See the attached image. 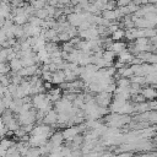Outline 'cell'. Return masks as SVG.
<instances>
[{"mask_svg":"<svg viewBox=\"0 0 157 157\" xmlns=\"http://www.w3.org/2000/svg\"><path fill=\"white\" fill-rule=\"evenodd\" d=\"M66 20L69 22V25L74 26V27H78L83 21H85V13L83 11L77 13V12H71L66 16Z\"/></svg>","mask_w":157,"mask_h":157,"instance_id":"obj_1","label":"cell"},{"mask_svg":"<svg viewBox=\"0 0 157 157\" xmlns=\"http://www.w3.org/2000/svg\"><path fill=\"white\" fill-rule=\"evenodd\" d=\"M110 94L112 93H109V92H105V91H102V92H99L98 94H97V97L94 98V102L99 105V107H108L109 104H110Z\"/></svg>","mask_w":157,"mask_h":157,"instance_id":"obj_2","label":"cell"},{"mask_svg":"<svg viewBox=\"0 0 157 157\" xmlns=\"http://www.w3.org/2000/svg\"><path fill=\"white\" fill-rule=\"evenodd\" d=\"M81 130H82V126H70V128H67V129H65L63 131V136H64V139L72 141L74 137L76 135H78V132Z\"/></svg>","mask_w":157,"mask_h":157,"instance_id":"obj_3","label":"cell"},{"mask_svg":"<svg viewBox=\"0 0 157 157\" xmlns=\"http://www.w3.org/2000/svg\"><path fill=\"white\" fill-rule=\"evenodd\" d=\"M58 121V112L56 110H53L50 109L43 118V123L47 124V125H53Z\"/></svg>","mask_w":157,"mask_h":157,"instance_id":"obj_4","label":"cell"},{"mask_svg":"<svg viewBox=\"0 0 157 157\" xmlns=\"http://www.w3.org/2000/svg\"><path fill=\"white\" fill-rule=\"evenodd\" d=\"M9 65H10L11 71H13V72H18V71L23 67L22 61H21L20 58H13V59H11V60L9 61Z\"/></svg>","mask_w":157,"mask_h":157,"instance_id":"obj_5","label":"cell"},{"mask_svg":"<svg viewBox=\"0 0 157 157\" xmlns=\"http://www.w3.org/2000/svg\"><path fill=\"white\" fill-rule=\"evenodd\" d=\"M53 83H56V85H61L63 82H65V74H64V70H58L55 72H53V80H52Z\"/></svg>","mask_w":157,"mask_h":157,"instance_id":"obj_6","label":"cell"},{"mask_svg":"<svg viewBox=\"0 0 157 157\" xmlns=\"http://www.w3.org/2000/svg\"><path fill=\"white\" fill-rule=\"evenodd\" d=\"M12 21L15 25H20V26H23L28 22V16L23 12V13H18V15H15L12 17Z\"/></svg>","mask_w":157,"mask_h":157,"instance_id":"obj_7","label":"cell"},{"mask_svg":"<svg viewBox=\"0 0 157 157\" xmlns=\"http://www.w3.org/2000/svg\"><path fill=\"white\" fill-rule=\"evenodd\" d=\"M109 50H113L115 54H119L120 52L125 50V44H124V43H121L120 40L114 42V43H112V45L109 47Z\"/></svg>","mask_w":157,"mask_h":157,"instance_id":"obj_8","label":"cell"},{"mask_svg":"<svg viewBox=\"0 0 157 157\" xmlns=\"http://www.w3.org/2000/svg\"><path fill=\"white\" fill-rule=\"evenodd\" d=\"M119 61L120 63H128V61H131L132 60V55H131V53L129 52V50H123V52H120L119 54Z\"/></svg>","mask_w":157,"mask_h":157,"instance_id":"obj_9","label":"cell"},{"mask_svg":"<svg viewBox=\"0 0 157 157\" xmlns=\"http://www.w3.org/2000/svg\"><path fill=\"white\" fill-rule=\"evenodd\" d=\"M102 17L108 20V21H113V20H117V15H115V11L114 10H103L102 11Z\"/></svg>","mask_w":157,"mask_h":157,"instance_id":"obj_10","label":"cell"},{"mask_svg":"<svg viewBox=\"0 0 157 157\" xmlns=\"http://www.w3.org/2000/svg\"><path fill=\"white\" fill-rule=\"evenodd\" d=\"M142 96H144L145 98L152 99V98H155V97L157 96V91H155L153 88H145V90L142 91Z\"/></svg>","mask_w":157,"mask_h":157,"instance_id":"obj_11","label":"cell"},{"mask_svg":"<svg viewBox=\"0 0 157 157\" xmlns=\"http://www.w3.org/2000/svg\"><path fill=\"white\" fill-rule=\"evenodd\" d=\"M34 16H37V17L40 18V20H45V18H48V11H47L45 7H43V9H38V10H36Z\"/></svg>","mask_w":157,"mask_h":157,"instance_id":"obj_12","label":"cell"},{"mask_svg":"<svg viewBox=\"0 0 157 157\" xmlns=\"http://www.w3.org/2000/svg\"><path fill=\"white\" fill-rule=\"evenodd\" d=\"M124 36H125V32H124L123 29L118 28L115 32H113V33H112V39H113V40H120Z\"/></svg>","mask_w":157,"mask_h":157,"instance_id":"obj_13","label":"cell"},{"mask_svg":"<svg viewBox=\"0 0 157 157\" xmlns=\"http://www.w3.org/2000/svg\"><path fill=\"white\" fill-rule=\"evenodd\" d=\"M10 70H11V69H10L9 63H6V61H0V75L9 74Z\"/></svg>","mask_w":157,"mask_h":157,"instance_id":"obj_14","label":"cell"},{"mask_svg":"<svg viewBox=\"0 0 157 157\" xmlns=\"http://www.w3.org/2000/svg\"><path fill=\"white\" fill-rule=\"evenodd\" d=\"M29 4H31L36 10L43 9V7H45V5H47V2H45V1H42V0H33V1H31Z\"/></svg>","mask_w":157,"mask_h":157,"instance_id":"obj_15","label":"cell"},{"mask_svg":"<svg viewBox=\"0 0 157 157\" xmlns=\"http://www.w3.org/2000/svg\"><path fill=\"white\" fill-rule=\"evenodd\" d=\"M129 86H130V81L126 77H123V78L118 80V87H120V88H129Z\"/></svg>","mask_w":157,"mask_h":157,"instance_id":"obj_16","label":"cell"},{"mask_svg":"<svg viewBox=\"0 0 157 157\" xmlns=\"http://www.w3.org/2000/svg\"><path fill=\"white\" fill-rule=\"evenodd\" d=\"M115 7H118V5H117V1H115V0H109V1L105 4V6H104V10H114Z\"/></svg>","mask_w":157,"mask_h":157,"instance_id":"obj_17","label":"cell"},{"mask_svg":"<svg viewBox=\"0 0 157 157\" xmlns=\"http://www.w3.org/2000/svg\"><path fill=\"white\" fill-rule=\"evenodd\" d=\"M115 1L118 6H128L131 2V0H115Z\"/></svg>","mask_w":157,"mask_h":157,"instance_id":"obj_18","label":"cell"},{"mask_svg":"<svg viewBox=\"0 0 157 157\" xmlns=\"http://www.w3.org/2000/svg\"><path fill=\"white\" fill-rule=\"evenodd\" d=\"M5 90H6V87L0 83V98H2L5 96Z\"/></svg>","mask_w":157,"mask_h":157,"instance_id":"obj_19","label":"cell"},{"mask_svg":"<svg viewBox=\"0 0 157 157\" xmlns=\"http://www.w3.org/2000/svg\"><path fill=\"white\" fill-rule=\"evenodd\" d=\"M148 4H157V0H147Z\"/></svg>","mask_w":157,"mask_h":157,"instance_id":"obj_20","label":"cell"}]
</instances>
